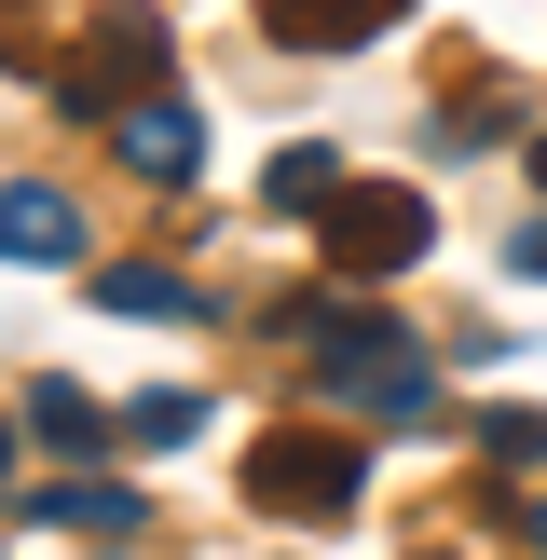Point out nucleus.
<instances>
[{
  "instance_id": "f257e3e1",
  "label": "nucleus",
  "mask_w": 547,
  "mask_h": 560,
  "mask_svg": "<svg viewBox=\"0 0 547 560\" xmlns=\"http://www.w3.org/2000/svg\"><path fill=\"white\" fill-rule=\"evenodd\" d=\"M274 328L328 370V397H342V410H383V424H424V410H438V370H424V342H410L397 315H328V301H288Z\"/></svg>"
},
{
  "instance_id": "f03ea898",
  "label": "nucleus",
  "mask_w": 547,
  "mask_h": 560,
  "mask_svg": "<svg viewBox=\"0 0 547 560\" xmlns=\"http://www.w3.org/2000/svg\"><path fill=\"white\" fill-rule=\"evenodd\" d=\"M424 233H438V206H424V191H397V178H342V191L315 206V246H328V273H342V288L410 273V260H424Z\"/></svg>"
},
{
  "instance_id": "7ed1b4c3",
  "label": "nucleus",
  "mask_w": 547,
  "mask_h": 560,
  "mask_svg": "<svg viewBox=\"0 0 547 560\" xmlns=\"http://www.w3.org/2000/svg\"><path fill=\"white\" fill-rule=\"evenodd\" d=\"M356 492H370V465L328 424H274L246 452V506H274V520H356Z\"/></svg>"
},
{
  "instance_id": "20e7f679",
  "label": "nucleus",
  "mask_w": 547,
  "mask_h": 560,
  "mask_svg": "<svg viewBox=\"0 0 547 560\" xmlns=\"http://www.w3.org/2000/svg\"><path fill=\"white\" fill-rule=\"evenodd\" d=\"M109 137H124V164L151 191H178L191 164H206V124H191V96H137V109H109Z\"/></svg>"
},
{
  "instance_id": "39448f33",
  "label": "nucleus",
  "mask_w": 547,
  "mask_h": 560,
  "mask_svg": "<svg viewBox=\"0 0 547 560\" xmlns=\"http://www.w3.org/2000/svg\"><path fill=\"white\" fill-rule=\"evenodd\" d=\"M260 14H274V42H288V55H342V42H383L410 0H260Z\"/></svg>"
},
{
  "instance_id": "423d86ee",
  "label": "nucleus",
  "mask_w": 547,
  "mask_h": 560,
  "mask_svg": "<svg viewBox=\"0 0 547 560\" xmlns=\"http://www.w3.org/2000/svg\"><path fill=\"white\" fill-rule=\"evenodd\" d=\"M0 260H82V206L55 178H14L0 191Z\"/></svg>"
},
{
  "instance_id": "0eeeda50",
  "label": "nucleus",
  "mask_w": 547,
  "mask_h": 560,
  "mask_svg": "<svg viewBox=\"0 0 547 560\" xmlns=\"http://www.w3.org/2000/svg\"><path fill=\"white\" fill-rule=\"evenodd\" d=\"M27 520H82V534H137V492L124 479H42V492H14Z\"/></svg>"
},
{
  "instance_id": "6e6552de",
  "label": "nucleus",
  "mask_w": 547,
  "mask_h": 560,
  "mask_svg": "<svg viewBox=\"0 0 547 560\" xmlns=\"http://www.w3.org/2000/svg\"><path fill=\"white\" fill-rule=\"evenodd\" d=\"M328 191H342V151H315V137H301V151H274V164H260V206H274V219H315Z\"/></svg>"
},
{
  "instance_id": "1a4fd4ad",
  "label": "nucleus",
  "mask_w": 547,
  "mask_h": 560,
  "mask_svg": "<svg viewBox=\"0 0 547 560\" xmlns=\"http://www.w3.org/2000/svg\"><path fill=\"white\" fill-rule=\"evenodd\" d=\"M27 438H42V452H96V438H109V410L82 397V383H42V397H27Z\"/></svg>"
},
{
  "instance_id": "9d476101",
  "label": "nucleus",
  "mask_w": 547,
  "mask_h": 560,
  "mask_svg": "<svg viewBox=\"0 0 547 560\" xmlns=\"http://www.w3.org/2000/svg\"><path fill=\"white\" fill-rule=\"evenodd\" d=\"M96 315H191V288H178L164 260H109V273H96Z\"/></svg>"
},
{
  "instance_id": "9b49d317",
  "label": "nucleus",
  "mask_w": 547,
  "mask_h": 560,
  "mask_svg": "<svg viewBox=\"0 0 547 560\" xmlns=\"http://www.w3.org/2000/svg\"><path fill=\"white\" fill-rule=\"evenodd\" d=\"M124 424L151 438V452H191V438H206V397H164V383H151V397L124 410Z\"/></svg>"
},
{
  "instance_id": "f8f14e48",
  "label": "nucleus",
  "mask_w": 547,
  "mask_h": 560,
  "mask_svg": "<svg viewBox=\"0 0 547 560\" xmlns=\"http://www.w3.org/2000/svg\"><path fill=\"white\" fill-rule=\"evenodd\" d=\"M479 465H547V410H479Z\"/></svg>"
},
{
  "instance_id": "ddd939ff",
  "label": "nucleus",
  "mask_w": 547,
  "mask_h": 560,
  "mask_svg": "<svg viewBox=\"0 0 547 560\" xmlns=\"http://www.w3.org/2000/svg\"><path fill=\"white\" fill-rule=\"evenodd\" d=\"M42 14L55 0H0V69H42Z\"/></svg>"
},
{
  "instance_id": "4468645a",
  "label": "nucleus",
  "mask_w": 547,
  "mask_h": 560,
  "mask_svg": "<svg viewBox=\"0 0 547 560\" xmlns=\"http://www.w3.org/2000/svg\"><path fill=\"white\" fill-rule=\"evenodd\" d=\"M520 534H534V547H547V492H534V506H520Z\"/></svg>"
},
{
  "instance_id": "2eb2a0df",
  "label": "nucleus",
  "mask_w": 547,
  "mask_h": 560,
  "mask_svg": "<svg viewBox=\"0 0 547 560\" xmlns=\"http://www.w3.org/2000/svg\"><path fill=\"white\" fill-rule=\"evenodd\" d=\"M534 178H547V137H534Z\"/></svg>"
},
{
  "instance_id": "dca6fc26",
  "label": "nucleus",
  "mask_w": 547,
  "mask_h": 560,
  "mask_svg": "<svg viewBox=\"0 0 547 560\" xmlns=\"http://www.w3.org/2000/svg\"><path fill=\"white\" fill-rule=\"evenodd\" d=\"M0 465H14V438H0Z\"/></svg>"
}]
</instances>
